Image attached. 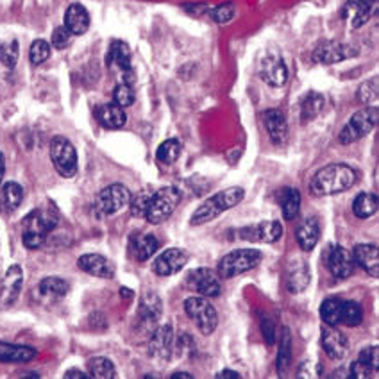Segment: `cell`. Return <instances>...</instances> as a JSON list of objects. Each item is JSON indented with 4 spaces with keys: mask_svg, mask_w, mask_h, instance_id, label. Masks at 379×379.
<instances>
[{
    "mask_svg": "<svg viewBox=\"0 0 379 379\" xmlns=\"http://www.w3.org/2000/svg\"><path fill=\"white\" fill-rule=\"evenodd\" d=\"M356 182V172L349 165L333 163L321 168L311 179V192L315 195H335L347 192Z\"/></svg>",
    "mask_w": 379,
    "mask_h": 379,
    "instance_id": "obj_1",
    "label": "cell"
},
{
    "mask_svg": "<svg viewBox=\"0 0 379 379\" xmlns=\"http://www.w3.org/2000/svg\"><path fill=\"white\" fill-rule=\"evenodd\" d=\"M244 197L245 192L240 186H231V188L222 190V192L209 197L208 201H204L195 209L192 219H190V224H192V226H202V224L212 222L217 217L222 215L224 212L240 204V202L244 201Z\"/></svg>",
    "mask_w": 379,
    "mask_h": 379,
    "instance_id": "obj_2",
    "label": "cell"
},
{
    "mask_svg": "<svg viewBox=\"0 0 379 379\" xmlns=\"http://www.w3.org/2000/svg\"><path fill=\"white\" fill-rule=\"evenodd\" d=\"M58 224V213L54 209H34L22 222L24 245L31 251L40 249L47 240L48 233Z\"/></svg>",
    "mask_w": 379,
    "mask_h": 379,
    "instance_id": "obj_3",
    "label": "cell"
},
{
    "mask_svg": "<svg viewBox=\"0 0 379 379\" xmlns=\"http://www.w3.org/2000/svg\"><path fill=\"white\" fill-rule=\"evenodd\" d=\"M263 254L256 249H237L224 256L219 261V276L224 279H233V277L242 276V274L249 272L254 266L259 265Z\"/></svg>",
    "mask_w": 379,
    "mask_h": 379,
    "instance_id": "obj_4",
    "label": "cell"
},
{
    "mask_svg": "<svg viewBox=\"0 0 379 379\" xmlns=\"http://www.w3.org/2000/svg\"><path fill=\"white\" fill-rule=\"evenodd\" d=\"M179 202H181V192L175 186H165V188L157 190L156 194H152V197H150L145 219L154 226L165 222V220L170 219Z\"/></svg>",
    "mask_w": 379,
    "mask_h": 379,
    "instance_id": "obj_5",
    "label": "cell"
},
{
    "mask_svg": "<svg viewBox=\"0 0 379 379\" xmlns=\"http://www.w3.org/2000/svg\"><path fill=\"white\" fill-rule=\"evenodd\" d=\"M185 311L195 322L202 335H212L219 324V317L208 297L195 296L185 301Z\"/></svg>",
    "mask_w": 379,
    "mask_h": 379,
    "instance_id": "obj_6",
    "label": "cell"
},
{
    "mask_svg": "<svg viewBox=\"0 0 379 379\" xmlns=\"http://www.w3.org/2000/svg\"><path fill=\"white\" fill-rule=\"evenodd\" d=\"M51 160L54 163V168L61 177H73L77 174L79 160H77L76 147L66 140L65 136H56L51 142Z\"/></svg>",
    "mask_w": 379,
    "mask_h": 379,
    "instance_id": "obj_7",
    "label": "cell"
},
{
    "mask_svg": "<svg viewBox=\"0 0 379 379\" xmlns=\"http://www.w3.org/2000/svg\"><path fill=\"white\" fill-rule=\"evenodd\" d=\"M375 124H378V110L375 108H365V110L358 111L347 122L346 128L340 131V143L349 145V143L358 142L360 138L367 136L375 128Z\"/></svg>",
    "mask_w": 379,
    "mask_h": 379,
    "instance_id": "obj_8",
    "label": "cell"
},
{
    "mask_svg": "<svg viewBox=\"0 0 379 379\" xmlns=\"http://www.w3.org/2000/svg\"><path fill=\"white\" fill-rule=\"evenodd\" d=\"M131 202V192L124 185H110L97 195L95 208L100 215H115Z\"/></svg>",
    "mask_w": 379,
    "mask_h": 379,
    "instance_id": "obj_9",
    "label": "cell"
},
{
    "mask_svg": "<svg viewBox=\"0 0 379 379\" xmlns=\"http://www.w3.org/2000/svg\"><path fill=\"white\" fill-rule=\"evenodd\" d=\"M259 76L269 86L281 88L289 81V68L279 52H266L259 61Z\"/></svg>",
    "mask_w": 379,
    "mask_h": 379,
    "instance_id": "obj_10",
    "label": "cell"
},
{
    "mask_svg": "<svg viewBox=\"0 0 379 379\" xmlns=\"http://www.w3.org/2000/svg\"><path fill=\"white\" fill-rule=\"evenodd\" d=\"M188 259H190V256L185 249H177V247L167 249L163 254L157 256L152 269H154V272L161 277L174 276V274H177L179 270L185 269Z\"/></svg>",
    "mask_w": 379,
    "mask_h": 379,
    "instance_id": "obj_11",
    "label": "cell"
},
{
    "mask_svg": "<svg viewBox=\"0 0 379 379\" xmlns=\"http://www.w3.org/2000/svg\"><path fill=\"white\" fill-rule=\"evenodd\" d=\"M375 9H378V0H349L343 6L342 16L346 22H349L351 27L358 29L370 20Z\"/></svg>",
    "mask_w": 379,
    "mask_h": 379,
    "instance_id": "obj_12",
    "label": "cell"
},
{
    "mask_svg": "<svg viewBox=\"0 0 379 379\" xmlns=\"http://www.w3.org/2000/svg\"><path fill=\"white\" fill-rule=\"evenodd\" d=\"M190 286H194L202 297H219L222 292L219 274L209 269H195L188 277Z\"/></svg>",
    "mask_w": 379,
    "mask_h": 379,
    "instance_id": "obj_13",
    "label": "cell"
},
{
    "mask_svg": "<svg viewBox=\"0 0 379 379\" xmlns=\"http://www.w3.org/2000/svg\"><path fill=\"white\" fill-rule=\"evenodd\" d=\"M108 65L122 73V83L131 84L135 81L131 66V51L124 41H113L108 52Z\"/></svg>",
    "mask_w": 379,
    "mask_h": 379,
    "instance_id": "obj_14",
    "label": "cell"
},
{
    "mask_svg": "<svg viewBox=\"0 0 379 379\" xmlns=\"http://www.w3.org/2000/svg\"><path fill=\"white\" fill-rule=\"evenodd\" d=\"M356 48L351 47V45L338 43V41H322L313 51V61L333 65V63H340L351 58V56H356Z\"/></svg>",
    "mask_w": 379,
    "mask_h": 379,
    "instance_id": "obj_15",
    "label": "cell"
},
{
    "mask_svg": "<svg viewBox=\"0 0 379 379\" xmlns=\"http://www.w3.org/2000/svg\"><path fill=\"white\" fill-rule=\"evenodd\" d=\"M321 343L326 354L329 358H335V360H343L347 356V353H349V340L335 326L326 324V328L322 329Z\"/></svg>",
    "mask_w": 379,
    "mask_h": 379,
    "instance_id": "obj_16",
    "label": "cell"
},
{
    "mask_svg": "<svg viewBox=\"0 0 379 379\" xmlns=\"http://www.w3.org/2000/svg\"><path fill=\"white\" fill-rule=\"evenodd\" d=\"M24 283V270L20 265H11L0 283V301L4 306H11L20 296Z\"/></svg>",
    "mask_w": 379,
    "mask_h": 379,
    "instance_id": "obj_17",
    "label": "cell"
},
{
    "mask_svg": "<svg viewBox=\"0 0 379 379\" xmlns=\"http://www.w3.org/2000/svg\"><path fill=\"white\" fill-rule=\"evenodd\" d=\"M328 266L333 276L338 277V279H346V277H349L354 272L356 263H354L353 252H349L346 247H340L338 245V247H331V251H329Z\"/></svg>",
    "mask_w": 379,
    "mask_h": 379,
    "instance_id": "obj_18",
    "label": "cell"
},
{
    "mask_svg": "<svg viewBox=\"0 0 379 379\" xmlns=\"http://www.w3.org/2000/svg\"><path fill=\"white\" fill-rule=\"evenodd\" d=\"M79 269L83 272L90 274L95 277H103V279H111L115 276V265L103 254H83L77 261Z\"/></svg>",
    "mask_w": 379,
    "mask_h": 379,
    "instance_id": "obj_19",
    "label": "cell"
},
{
    "mask_svg": "<svg viewBox=\"0 0 379 379\" xmlns=\"http://www.w3.org/2000/svg\"><path fill=\"white\" fill-rule=\"evenodd\" d=\"M172 346H174V331L170 324L160 326L154 331L152 338L149 342V351L154 358L160 360H168L172 354Z\"/></svg>",
    "mask_w": 379,
    "mask_h": 379,
    "instance_id": "obj_20",
    "label": "cell"
},
{
    "mask_svg": "<svg viewBox=\"0 0 379 379\" xmlns=\"http://www.w3.org/2000/svg\"><path fill=\"white\" fill-rule=\"evenodd\" d=\"M263 122H265V128L274 143H277V145L286 143V140H289V124H286L283 111L266 110L263 113Z\"/></svg>",
    "mask_w": 379,
    "mask_h": 379,
    "instance_id": "obj_21",
    "label": "cell"
},
{
    "mask_svg": "<svg viewBox=\"0 0 379 379\" xmlns=\"http://www.w3.org/2000/svg\"><path fill=\"white\" fill-rule=\"evenodd\" d=\"M245 240L251 242H265V244H272L283 237V226L277 220H266V222L258 224L252 229L242 231Z\"/></svg>",
    "mask_w": 379,
    "mask_h": 379,
    "instance_id": "obj_22",
    "label": "cell"
},
{
    "mask_svg": "<svg viewBox=\"0 0 379 379\" xmlns=\"http://www.w3.org/2000/svg\"><path fill=\"white\" fill-rule=\"evenodd\" d=\"M354 263L365 270L370 277H378L379 274V251L375 245L361 244L353 251Z\"/></svg>",
    "mask_w": 379,
    "mask_h": 379,
    "instance_id": "obj_23",
    "label": "cell"
},
{
    "mask_svg": "<svg viewBox=\"0 0 379 379\" xmlns=\"http://www.w3.org/2000/svg\"><path fill=\"white\" fill-rule=\"evenodd\" d=\"M65 27L70 31V34H81L86 33L90 29V15H88L86 8L81 4H72L65 13Z\"/></svg>",
    "mask_w": 379,
    "mask_h": 379,
    "instance_id": "obj_24",
    "label": "cell"
},
{
    "mask_svg": "<svg viewBox=\"0 0 379 379\" xmlns=\"http://www.w3.org/2000/svg\"><path fill=\"white\" fill-rule=\"evenodd\" d=\"M36 354L38 351L33 347L0 342V361H4V363H27V361L34 360Z\"/></svg>",
    "mask_w": 379,
    "mask_h": 379,
    "instance_id": "obj_25",
    "label": "cell"
},
{
    "mask_svg": "<svg viewBox=\"0 0 379 379\" xmlns=\"http://www.w3.org/2000/svg\"><path fill=\"white\" fill-rule=\"evenodd\" d=\"M296 238L299 247L303 249L304 252L313 251L315 245L318 244V238H321V226H318L317 219H308L297 227L296 231Z\"/></svg>",
    "mask_w": 379,
    "mask_h": 379,
    "instance_id": "obj_26",
    "label": "cell"
},
{
    "mask_svg": "<svg viewBox=\"0 0 379 379\" xmlns=\"http://www.w3.org/2000/svg\"><path fill=\"white\" fill-rule=\"evenodd\" d=\"M163 311V303L156 292H147L140 301V318L143 324H156Z\"/></svg>",
    "mask_w": 379,
    "mask_h": 379,
    "instance_id": "obj_27",
    "label": "cell"
},
{
    "mask_svg": "<svg viewBox=\"0 0 379 379\" xmlns=\"http://www.w3.org/2000/svg\"><path fill=\"white\" fill-rule=\"evenodd\" d=\"M97 120L106 129H120L128 122V117H125L124 108L117 104H104L97 110Z\"/></svg>",
    "mask_w": 379,
    "mask_h": 379,
    "instance_id": "obj_28",
    "label": "cell"
},
{
    "mask_svg": "<svg viewBox=\"0 0 379 379\" xmlns=\"http://www.w3.org/2000/svg\"><path fill=\"white\" fill-rule=\"evenodd\" d=\"M157 251V238L154 234L142 233L131 238V252L138 261H147L156 254Z\"/></svg>",
    "mask_w": 379,
    "mask_h": 379,
    "instance_id": "obj_29",
    "label": "cell"
},
{
    "mask_svg": "<svg viewBox=\"0 0 379 379\" xmlns=\"http://www.w3.org/2000/svg\"><path fill=\"white\" fill-rule=\"evenodd\" d=\"M279 204L284 220H294L301 209V194L296 188H284L279 194Z\"/></svg>",
    "mask_w": 379,
    "mask_h": 379,
    "instance_id": "obj_30",
    "label": "cell"
},
{
    "mask_svg": "<svg viewBox=\"0 0 379 379\" xmlns=\"http://www.w3.org/2000/svg\"><path fill=\"white\" fill-rule=\"evenodd\" d=\"M24 201V188L15 181H9L0 190V202L6 212H15Z\"/></svg>",
    "mask_w": 379,
    "mask_h": 379,
    "instance_id": "obj_31",
    "label": "cell"
},
{
    "mask_svg": "<svg viewBox=\"0 0 379 379\" xmlns=\"http://www.w3.org/2000/svg\"><path fill=\"white\" fill-rule=\"evenodd\" d=\"M38 290H40V296L47 299H63L68 294L70 286L61 277H45L40 281Z\"/></svg>",
    "mask_w": 379,
    "mask_h": 379,
    "instance_id": "obj_32",
    "label": "cell"
},
{
    "mask_svg": "<svg viewBox=\"0 0 379 379\" xmlns=\"http://www.w3.org/2000/svg\"><path fill=\"white\" fill-rule=\"evenodd\" d=\"M322 108H324V97L321 93H317V91H310L303 99V103H301V120H313L321 113Z\"/></svg>",
    "mask_w": 379,
    "mask_h": 379,
    "instance_id": "obj_33",
    "label": "cell"
},
{
    "mask_svg": "<svg viewBox=\"0 0 379 379\" xmlns=\"http://www.w3.org/2000/svg\"><path fill=\"white\" fill-rule=\"evenodd\" d=\"M378 212V197L374 194H360L353 202V213L358 219H370Z\"/></svg>",
    "mask_w": 379,
    "mask_h": 379,
    "instance_id": "obj_34",
    "label": "cell"
},
{
    "mask_svg": "<svg viewBox=\"0 0 379 379\" xmlns=\"http://www.w3.org/2000/svg\"><path fill=\"white\" fill-rule=\"evenodd\" d=\"M88 372H90L88 375H91V378H99V379L117 378L115 365L111 363L108 358H103V356L91 358V360L88 361Z\"/></svg>",
    "mask_w": 379,
    "mask_h": 379,
    "instance_id": "obj_35",
    "label": "cell"
},
{
    "mask_svg": "<svg viewBox=\"0 0 379 379\" xmlns=\"http://www.w3.org/2000/svg\"><path fill=\"white\" fill-rule=\"evenodd\" d=\"M292 363V336H290V329L283 328V335H281L279 343V354H277V370L283 375L284 370Z\"/></svg>",
    "mask_w": 379,
    "mask_h": 379,
    "instance_id": "obj_36",
    "label": "cell"
},
{
    "mask_svg": "<svg viewBox=\"0 0 379 379\" xmlns=\"http://www.w3.org/2000/svg\"><path fill=\"white\" fill-rule=\"evenodd\" d=\"M308 283H310V270L308 265L301 263L299 266L290 270L289 276V290L292 294H301L308 289Z\"/></svg>",
    "mask_w": 379,
    "mask_h": 379,
    "instance_id": "obj_37",
    "label": "cell"
},
{
    "mask_svg": "<svg viewBox=\"0 0 379 379\" xmlns=\"http://www.w3.org/2000/svg\"><path fill=\"white\" fill-rule=\"evenodd\" d=\"M363 321V310L354 301H342V310H340V322L347 324L349 328H356Z\"/></svg>",
    "mask_w": 379,
    "mask_h": 379,
    "instance_id": "obj_38",
    "label": "cell"
},
{
    "mask_svg": "<svg viewBox=\"0 0 379 379\" xmlns=\"http://www.w3.org/2000/svg\"><path fill=\"white\" fill-rule=\"evenodd\" d=\"M179 156H181V142L175 138H170L167 140V142H163L156 150L157 161L163 165L175 163Z\"/></svg>",
    "mask_w": 379,
    "mask_h": 379,
    "instance_id": "obj_39",
    "label": "cell"
},
{
    "mask_svg": "<svg viewBox=\"0 0 379 379\" xmlns=\"http://www.w3.org/2000/svg\"><path fill=\"white\" fill-rule=\"evenodd\" d=\"M340 310H342V301L329 297L321 304V317L328 326L340 324Z\"/></svg>",
    "mask_w": 379,
    "mask_h": 379,
    "instance_id": "obj_40",
    "label": "cell"
},
{
    "mask_svg": "<svg viewBox=\"0 0 379 379\" xmlns=\"http://www.w3.org/2000/svg\"><path fill=\"white\" fill-rule=\"evenodd\" d=\"M19 56H20V47L16 40L0 43V63L4 66L13 68V66L16 65V61H19Z\"/></svg>",
    "mask_w": 379,
    "mask_h": 379,
    "instance_id": "obj_41",
    "label": "cell"
},
{
    "mask_svg": "<svg viewBox=\"0 0 379 379\" xmlns=\"http://www.w3.org/2000/svg\"><path fill=\"white\" fill-rule=\"evenodd\" d=\"M51 58V45H48V41L45 40H36L33 41V45H31L29 48V59L33 65H41V63H45L47 59Z\"/></svg>",
    "mask_w": 379,
    "mask_h": 379,
    "instance_id": "obj_42",
    "label": "cell"
},
{
    "mask_svg": "<svg viewBox=\"0 0 379 379\" xmlns=\"http://www.w3.org/2000/svg\"><path fill=\"white\" fill-rule=\"evenodd\" d=\"M113 99H115V104L120 108H129L133 106V103H135V90H133L131 84L128 83H120L117 88H115L113 91Z\"/></svg>",
    "mask_w": 379,
    "mask_h": 379,
    "instance_id": "obj_43",
    "label": "cell"
},
{
    "mask_svg": "<svg viewBox=\"0 0 379 379\" xmlns=\"http://www.w3.org/2000/svg\"><path fill=\"white\" fill-rule=\"evenodd\" d=\"M358 100L363 104H372L378 100V79H370L361 84L358 90Z\"/></svg>",
    "mask_w": 379,
    "mask_h": 379,
    "instance_id": "obj_44",
    "label": "cell"
},
{
    "mask_svg": "<svg viewBox=\"0 0 379 379\" xmlns=\"http://www.w3.org/2000/svg\"><path fill=\"white\" fill-rule=\"evenodd\" d=\"M234 11H237V9H234V4H231V2H226V4H220V6H217L215 9H213L212 19L215 20L217 24H220V26H222V24L231 22V20L234 19Z\"/></svg>",
    "mask_w": 379,
    "mask_h": 379,
    "instance_id": "obj_45",
    "label": "cell"
},
{
    "mask_svg": "<svg viewBox=\"0 0 379 379\" xmlns=\"http://www.w3.org/2000/svg\"><path fill=\"white\" fill-rule=\"evenodd\" d=\"M349 375L354 379H370L375 375V370L374 368L368 367V365L361 363V361L358 360V361H354L353 365H351Z\"/></svg>",
    "mask_w": 379,
    "mask_h": 379,
    "instance_id": "obj_46",
    "label": "cell"
},
{
    "mask_svg": "<svg viewBox=\"0 0 379 379\" xmlns=\"http://www.w3.org/2000/svg\"><path fill=\"white\" fill-rule=\"evenodd\" d=\"M150 197H152V194H149V192H142L140 195H136L135 201H133V206H131L133 215H135V217H145L147 206H149Z\"/></svg>",
    "mask_w": 379,
    "mask_h": 379,
    "instance_id": "obj_47",
    "label": "cell"
},
{
    "mask_svg": "<svg viewBox=\"0 0 379 379\" xmlns=\"http://www.w3.org/2000/svg\"><path fill=\"white\" fill-rule=\"evenodd\" d=\"M70 38H72V34H70V31L65 26L58 27L52 33V47H56L58 51H63V48H66L70 45Z\"/></svg>",
    "mask_w": 379,
    "mask_h": 379,
    "instance_id": "obj_48",
    "label": "cell"
},
{
    "mask_svg": "<svg viewBox=\"0 0 379 379\" xmlns=\"http://www.w3.org/2000/svg\"><path fill=\"white\" fill-rule=\"evenodd\" d=\"M360 361L361 363L368 365L370 368L378 370L379 368V349L378 347H365L363 351L360 353Z\"/></svg>",
    "mask_w": 379,
    "mask_h": 379,
    "instance_id": "obj_49",
    "label": "cell"
},
{
    "mask_svg": "<svg viewBox=\"0 0 379 379\" xmlns=\"http://www.w3.org/2000/svg\"><path fill=\"white\" fill-rule=\"evenodd\" d=\"M261 331L263 335H265L266 342L269 343H274V340H276V326H274V322L270 321V318H265V321L261 322Z\"/></svg>",
    "mask_w": 379,
    "mask_h": 379,
    "instance_id": "obj_50",
    "label": "cell"
},
{
    "mask_svg": "<svg viewBox=\"0 0 379 379\" xmlns=\"http://www.w3.org/2000/svg\"><path fill=\"white\" fill-rule=\"evenodd\" d=\"M65 378H66V379H72V378L84 379V378H88V374H86V372H81V370H77V368H70L68 372H65Z\"/></svg>",
    "mask_w": 379,
    "mask_h": 379,
    "instance_id": "obj_51",
    "label": "cell"
},
{
    "mask_svg": "<svg viewBox=\"0 0 379 379\" xmlns=\"http://www.w3.org/2000/svg\"><path fill=\"white\" fill-rule=\"evenodd\" d=\"M217 378L219 379H237V378H240V374H238V372H234V370H222V372H219V374H217Z\"/></svg>",
    "mask_w": 379,
    "mask_h": 379,
    "instance_id": "obj_52",
    "label": "cell"
},
{
    "mask_svg": "<svg viewBox=\"0 0 379 379\" xmlns=\"http://www.w3.org/2000/svg\"><path fill=\"white\" fill-rule=\"evenodd\" d=\"M194 375L188 374V372H175V374H172V379H192Z\"/></svg>",
    "mask_w": 379,
    "mask_h": 379,
    "instance_id": "obj_53",
    "label": "cell"
},
{
    "mask_svg": "<svg viewBox=\"0 0 379 379\" xmlns=\"http://www.w3.org/2000/svg\"><path fill=\"white\" fill-rule=\"evenodd\" d=\"M4 172H6V163H4V156L0 152V182L4 179Z\"/></svg>",
    "mask_w": 379,
    "mask_h": 379,
    "instance_id": "obj_54",
    "label": "cell"
},
{
    "mask_svg": "<svg viewBox=\"0 0 379 379\" xmlns=\"http://www.w3.org/2000/svg\"><path fill=\"white\" fill-rule=\"evenodd\" d=\"M120 294H122V296H125V297H128V299H129V297H133V296H135V294H133L131 290H128V289H120Z\"/></svg>",
    "mask_w": 379,
    "mask_h": 379,
    "instance_id": "obj_55",
    "label": "cell"
}]
</instances>
